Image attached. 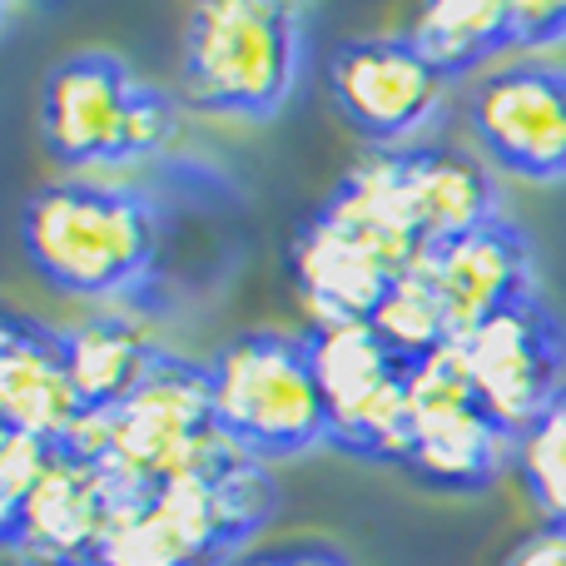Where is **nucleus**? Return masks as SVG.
Returning <instances> with one entry per match:
<instances>
[{"label": "nucleus", "mask_w": 566, "mask_h": 566, "mask_svg": "<svg viewBox=\"0 0 566 566\" xmlns=\"http://www.w3.org/2000/svg\"><path fill=\"white\" fill-rule=\"evenodd\" d=\"M512 472L522 478L532 507L547 517V527H566V388L547 412L517 432Z\"/></svg>", "instance_id": "nucleus-20"}, {"label": "nucleus", "mask_w": 566, "mask_h": 566, "mask_svg": "<svg viewBox=\"0 0 566 566\" xmlns=\"http://www.w3.org/2000/svg\"><path fill=\"white\" fill-rule=\"evenodd\" d=\"M234 566H348L333 547H279V552H249Z\"/></svg>", "instance_id": "nucleus-24"}, {"label": "nucleus", "mask_w": 566, "mask_h": 566, "mask_svg": "<svg viewBox=\"0 0 566 566\" xmlns=\"http://www.w3.org/2000/svg\"><path fill=\"white\" fill-rule=\"evenodd\" d=\"M512 448L517 438L478 398L458 343L412 368V452L402 472L442 492H488L512 468Z\"/></svg>", "instance_id": "nucleus-8"}, {"label": "nucleus", "mask_w": 566, "mask_h": 566, "mask_svg": "<svg viewBox=\"0 0 566 566\" xmlns=\"http://www.w3.org/2000/svg\"><path fill=\"white\" fill-rule=\"evenodd\" d=\"M308 10L283 0H209L179 40V99L214 119H274L303 75Z\"/></svg>", "instance_id": "nucleus-3"}, {"label": "nucleus", "mask_w": 566, "mask_h": 566, "mask_svg": "<svg viewBox=\"0 0 566 566\" xmlns=\"http://www.w3.org/2000/svg\"><path fill=\"white\" fill-rule=\"evenodd\" d=\"M368 323H373V333L408 363V368L438 358L442 348L458 343L452 318H448V303L438 298V289H432V279L422 274V269H408V274L392 283Z\"/></svg>", "instance_id": "nucleus-19"}, {"label": "nucleus", "mask_w": 566, "mask_h": 566, "mask_svg": "<svg viewBox=\"0 0 566 566\" xmlns=\"http://www.w3.org/2000/svg\"><path fill=\"white\" fill-rule=\"evenodd\" d=\"M468 129L497 169L532 185L566 179V70L542 60L492 70L468 95Z\"/></svg>", "instance_id": "nucleus-10"}, {"label": "nucleus", "mask_w": 566, "mask_h": 566, "mask_svg": "<svg viewBox=\"0 0 566 566\" xmlns=\"http://www.w3.org/2000/svg\"><path fill=\"white\" fill-rule=\"evenodd\" d=\"M402 35L422 50V60L448 85L488 65L502 50H517L512 0H438V6H422Z\"/></svg>", "instance_id": "nucleus-18"}, {"label": "nucleus", "mask_w": 566, "mask_h": 566, "mask_svg": "<svg viewBox=\"0 0 566 566\" xmlns=\"http://www.w3.org/2000/svg\"><path fill=\"white\" fill-rule=\"evenodd\" d=\"M328 95L373 149H408L442 115L448 80L408 35H363L328 55Z\"/></svg>", "instance_id": "nucleus-9"}, {"label": "nucleus", "mask_w": 566, "mask_h": 566, "mask_svg": "<svg viewBox=\"0 0 566 566\" xmlns=\"http://www.w3.org/2000/svg\"><path fill=\"white\" fill-rule=\"evenodd\" d=\"M85 418L75 373H70L65 328L6 313L0 318V432H30L65 442Z\"/></svg>", "instance_id": "nucleus-15"}, {"label": "nucleus", "mask_w": 566, "mask_h": 566, "mask_svg": "<svg viewBox=\"0 0 566 566\" xmlns=\"http://www.w3.org/2000/svg\"><path fill=\"white\" fill-rule=\"evenodd\" d=\"M109 517H115L109 478L95 462L60 452L35 497L0 522L6 566H99Z\"/></svg>", "instance_id": "nucleus-12"}, {"label": "nucleus", "mask_w": 566, "mask_h": 566, "mask_svg": "<svg viewBox=\"0 0 566 566\" xmlns=\"http://www.w3.org/2000/svg\"><path fill=\"white\" fill-rule=\"evenodd\" d=\"M60 448L80 462H95L115 497H149L254 462L219 428L209 368L179 353H159L149 378L115 412H85Z\"/></svg>", "instance_id": "nucleus-1"}, {"label": "nucleus", "mask_w": 566, "mask_h": 566, "mask_svg": "<svg viewBox=\"0 0 566 566\" xmlns=\"http://www.w3.org/2000/svg\"><path fill=\"white\" fill-rule=\"evenodd\" d=\"M418 269L432 279L438 298L448 303L458 338L478 333L497 313L537 298V259H532L527 234L517 224H507V219H492V224L472 229V234L428 249Z\"/></svg>", "instance_id": "nucleus-14"}, {"label": "nucleus", "mask_w": 566, "mask_h": 566, "mask_svg": "<svg viewBox=\"0 0 566 566\" xmlns=\"http://www.w3.org/2000/svg\"><path fill=\"white\" fill-rule=\"evenodd\" d=\"M408 169V195L418 214L422 244L438 249L448 239H462L472 229L492 224L497 214V179L478 155L458 145H408L402 149Z\"/></svg>", "instance_id": "nucleus-16"}, {"label": "nucleus", "mask_w": 566, "mask_h": 566, "mask_svg": "<svg viewBox=\"0 0 566 566\" xmlns=\"http://www.w3.org/2000/svg\"><path fill=\"white\" fill-rule=\"evenodd\" d=\"M462 368H468L478 398L492 408V418L517 438L537 412H547L562 398L566 368V333L562 318L537 298L497 313L478 333L458 338Z\"/></svg>", "instance_id": "nucleus-11"}, {"label": "nucleus", "mask_w": 566, "mask_h": 566, "mask_svg": "<svg viewBox=\"0 0 566 566\" xmlns=\"http://www.w3.org/2000/svg\"><path fill=\"white\" fill-rule=\"evenodd\" d=\"M308 353L328 402V442L348 458L408 468L412 368L373 333V323H308Z\"/></svg>", "instance_id": "nucleus-7"}, {"label": "nucleus", "mask_w": 566, "mask_h": 566, "mask_svg": "<svg viewBox=\"0 0 566 566\" xmlns=\"http://www.w3.org/2000/svg\"><path fill=\"white\" fill-rule=\"evenodd\" d=\"M20 249L50 289L125 308L155 279L159 209L139 189L105 179H50L20 209Z\"/></svg>", "instance_id": "nucleus-2"}, {"label": "nucleus", "mask_w": 566, "mask_h": 566, "mask_svg": "<svg viewBox=\"0 0 566 566\" xmlns=\"http://www.w3.org/2000/svg\"><path fill=\"white\" fill-rule=\"evenodd\" d=\"M60 442H45V438H30V432H6L0 438V522L15 517L35 488L50 478V468L60 462Z\"/></svg>", "instance_id": "nucleus-21"}, {"label": "nucleus", "mask_w": 566, "mask_h": 566, "mask_svg": "<svg viewBox=\"0 0 566 566\" xmlns=\"http://www.w3.org/2000/svg\"><path fill=\"white\" fill-rule=\"evenodd\" d=\"M289 279L313 323H368L402 269L318 205L289 244Z\"/></svg>", "instance_id": "nucleus-13"}, {"label": "nucleus", "mask_w": 566, "mask_h": 566, "mask_svg": "<svg viewBox=\"0 0 566 566\" xmlns=\"http://www.w3.org/2000/svg\"><path fill=\"white\" fill-rule=\"evenodd\" d=\"M205 368L214 418L244 458L269 468L328 442V402L303 333H239Z\"/></svg>", "instance_id": "nucleus-6"}, {"label": "nucleus", "mask_w": 566, "mask_h": 566, "mask_svg": "<svg viewBox=\"0 0 566 566\" xmlns=\"http://www.w3.org/2000/svg\"><path fill=\"white\" fill-rule=\"evenodd\" d=\"M175 139V99L119 55L80 50L40 80V145L65 169L139 165Z\"/></svg>", "instance_id": "nucleus-5"}, {"label": "nucleus", "mask_w": 566, "mask_h": 566, "mask_svg": "<svg viewBox=\"0 0 566 566\" xmlns=\"http://www.w3.org/2000/svg\"><path fill=\"white\" fill-rule=\"evenodd\" d=\"M502 566H566V527H537L512 547Z\"/></svg>", "instance_id": "nucleus-23"}, {"label": "nucleus", "mask_w": 566, "mask_h": 566, "mask_svg": "<svg viewBox=\"0 0 566 566\" xmlns=\"http://www.w3.org/2000/svg\"><path fill=\"white\" fill-rule=\"evenodd\" d=\"M65 353L85 412H115L149 378L165 348L129 308H99L65 328Z\"/></svg>", "instance_id": "nucleus-17"}, {"label": "nucleus", "mask_w": 566, "mask_h": 566, "mask_svg": "<svg viewBox=\"0 0 566 566\" xmlns=\"http://www.w3.org/2000/svg\"><path fill=\"white\" fill-rule=\"evenodd\" d=\"M517 50H552L566 45V0H512Z\"/></svg>", "instance_id": "nucleus-22"}, {"label": "nucleus", "mask_w": 566, "mask_h": 566, "mask_svg": "<svg viewBox=\"0 0 566 566\" xmlns=\"http://www.w3.org/2000/svg\"><path fill=\"white\" fill-rule=\"evenodd\" d=\"M274 507L279 492L264 462L149 497H115L99 566H234Z\"/></svg>", "instance_id": "nucleus-4"}]
</instances>
